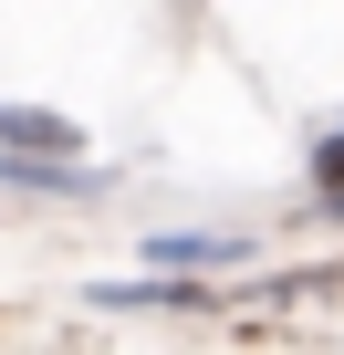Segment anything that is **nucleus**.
<instances>
[{
	"instance_id": "1",
	"label": "nucleus",
	"mask_w": 344,
	"mask_h": 355,
	"mask_svg": "<svg viewBox=\"0 0 344 355\" xmlns=\"http://www.w3.org/2000/svg\"><path fill=\"white\" fill-rule=\"evenodd\" d=\"M94 303L105 313H209L219 293L188 282V272H167V261H146V282H94Z\"/></svg>"
},
{
	"instance_id": "2",
	"label": "nucleus",
	"mask_w": 344,
	"mask_h": 355,
	"mask_svg": "<svg viewBox=\"0 0 344 355\" xmlns=\"http://www.w3.org/2000/svg\"><path fill=\"white\" fill-rule=\"evenodd\" d=\"M146 261H167V272H240L251 241L240 230H146Z\"/></svg>"
},
{
	"instance_id": "5",
	"label": "nucleus",
	"mask_w": 344,
	"mask_h": 355,
	"mask_svg": "<svg viewBox=\"0 0 344 355\" xmlns=\"http://www.w3.org/2000/svg\"><path fill=\"white\" fill-rule=\"evenodd\" d=\"M323 209H334V220H344V189H323Z\"/></svg>"
},
{
	"instance_id": "4",
	"label": "nucleus",
	"mask_w": 344,
	"mask_h": 355,
	"mask_svg": "<svg viewBox=\"0 0 344 355\" xmlns=\"http://www.w3.org/2000/svg\"><path fill=\"white\" fill-rule=\"evenodd\" d=\"M313 189H344V125H313Z\"/></svg>"
},
{
	"instance_id": "3",
	"label": "nucleus",
	"mask_w": 344,
	"mask_h": 355,
	"mask_svg": "<svg viewBox=\"0 0 344 355\" xmlns=\"http://www.w3.org/2000/svg\"><path fill=\"white\" fill-rule=\"evenodd\" d=\"M0 146H21V157H73L84 125H73V115H42V105H0Z\"/></svg>"
}]
</instances>
